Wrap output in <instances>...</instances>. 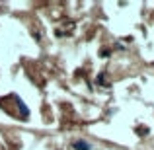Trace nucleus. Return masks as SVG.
<instances>
[{
  "label": "nucleus",
  "instance_id": "f257e3e1",
  "mask_svg": "<svg viewBox=\"0 0 154 150\" xmlns=\"http://www.w3.org/2000/svg\"><path fill=\"white\" fill-rule=\"evenodd\" d=\"M72 148L74 150H92V144L90 142H86V140H74V142H72Z\"/></svg>",
  "mask_w": 154,
  "mask_h": 150
},
{
  "label": "nucleus",
  "instance_id": "f03ea898",
  "mask_svg": "<svg viewBox=\"0 0 154 150\" xmlns=\"http://www.w3.org/2000/svg\"><path fill=\"white\" fill-rule=\"evenodd\" d=\"M16 101H18V105H20V111H22V117H27V115H29V111H27V107L23 105V101L20 99V98H16Z\"/></svg>",
  "mask_w": 154,
  "mask_h": 150
}]
</instances>
